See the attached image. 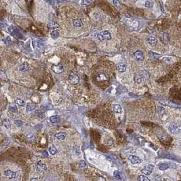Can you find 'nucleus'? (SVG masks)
Returning a JSON list of instances; mask_svg holds the SVG:
<instances>
[{
    "label": "nucleus",
    "mask_w": 181,
    "mask_h": 181,
    "mask_svg": "<svg viewBox=\"0 0 181 181\" xmlns=\"http://www.w3.org/2000/svg\"><path fill=\"white\" fill-rule=\"evenodd\" d=\"M169 131L171 134H181V124L178 123H171L169 126Z\"/></svg>",
    "instance_id": "obj_1"
},
{
    "label": "nucleus",
    "mask_w": 181,
    "mask_h": 181,
    "mask_svg": "<svg viewBox=\"0 0 181 181\" xmlns=\"http://www.w3.org/2000/svg\"><path fill=\"white\" fill-rule=\"evenodd\" d=\"M159 102L163 105L168 106L170 107L171 108H181V104H178L177 103H175L174 102L169 100H166V99H159L158 100Z\"/></svg>",
    "instance_id": "obj_2"
},
{
    "label": "nucleus",
    "mask_w": 181,
    "mask_h": 181,
    "mask_svg": "<svg viewBox=\"0 0 181 181\" xmlns=\"http://www.w3.org/2000/svg\"><path fill=\"white\" fill-rule=\"evenodd\" d=\"M98 39L100 41H104V40H109L111 39V35L109 31H103L100 32L97 35Z\"/></svg>",
    "instance_id": "obj_3"
},
{
    "label": "nucleus",
    "mask_w": 181,
    "mask_h": 181,
    "mask_svg": "<svg viewBox=\"0 0 181 181\" xmlns=\"http://www.w3.org/2000/svg\"><path fill=\"white\" fill-rule=\"evenodd\" d=\"M68 79L69 80V81L71 84L73 85H76L79 83V78L77 74H75V73H71L68 77Z\"/></svg>",
    "instance_id": "obj_4"
},
{
    "label": "nucleus",
    "mask_w": 181,
    "mask_h": 181,
    "mask_svg": "<svg viewBox=\"0 0 181 181\" xmlns=\"http://www.w3.org/2000/svg\"><path fill=\"white\" fill-rule=\"evenodd\" d=\"M153 169H154V166L151 164H149L148 166H145L143 169H142L141 172H142V174L147 175V176H149L152 173Z\"/></svg>",
    "instance_id": "obj_5"
},
{
    "label": "nucleus",
    "mask_w": 181,
    "mask_h": 181,
    "mask_svg": "<svg viewBox=\"0 0 181 181\" xmlns=\"http://www.w3.org/2000/svg\"><path fill=\"white\" fill-rule=\"evenodd\" d=\"M52 70L54 73H57V74H60L61 73H63L64 71V67L63 66L60 64H58L56 65H52Z\"/></svg>",
    "instance_id": "obj_6"
},
{
    "label": "nucleus",
    "mask_w": 181,
    "mask_h": 181,
    "mask_svg": "<svg viewBox=\"0 0 181 181\" xmlns=\"http://www.w3.org/2000/svg\"><path fill=\"white\" fill-rule=\"evenodd\" d=\"M134 58H135L137 61H142L144 58V53L141 50H137L134 53Z\"/></svg>",
    "instance_id": "obj_7"
},
{
    "label": "nucleus",
    "mask_w": 181,
    "mask_h": 181,
    "mask_svg": "<svg viewBox=\"0 0 181 181\" xmlns=\"http://www.w3.org/2000/svg\"><path fill=\"white\" fill-rule=\"evenodd\" d=\"M128 159H129V161L132 163H133V164H138V163H141V159L138 157H137V156H135V155H129V157H128Z\"/></svg>",
    "instance_id": "obj_8"
},
{
    "label": "nucleus",
    "mask_w": 181,
    "mask_h": 181,
    "mask_svg": "<svg viewBox=\"0 0 181 181\" xmlns=\"http://www.w3.org/2000/svg\"><path fill=\"white\" fill-rule=\"evenodd\" d=\"M36 168H37V171H39V172H45L47 169V167L45 166V164L42 163L41 161H38L36 163Z\"/></svg>",
    "instance_id": "obj_9"
},
{
    "label": "nucleus",
    "mask_w": 181,
    "mask_h": 181,
    "mask_svg": "<svg viewBox=\"0 0 181 181\" xmlns=\"http://www.w3.org/2000/svg\"><path fill=\"white\" fill-rule=\"evenodd\" d=\"M4 174L5 176L9 178H11V179H14V178H16L17 177V174L16 172H14L13 171H11L10 170H6L4 172Z\"/></svg>",
    "instance_id": "obj_10"
},
{
    "label": "nucleus",
    "mask_w": 181,
    "mask_h": 181,
    "mask_svg": "<svg viewBox=\"0 0 181 181\" xmlns=\"http://www.w3.org/2000/svg\"><path fill=\"white\" fill-rule=\"evenodd\" d=\"M116 69L119 73H123L126 70V65L123 63H119L117 65Z\"/></svg>",
    "instance_id": "obj_11"
},
{
    "label": "nucleus",
    "mask_w": 181,
    "mask_h": 181,
    "mask_svg": "<svg viewBox=\"0 0 181 181\" xmlns=\"http://www.w3.org/2000/svg\"><path fill=\"white\" fill-rule=\"evenodd\" d=\"M158 168L160 170L164 171V170H166L167 169L170 168V164L167 162H163V163H161L158 165Z\"/></svg>",
    "instance_id": "obj_12"
},
{
    "label": "nucleus",
    "mask_w": 181,
    "mask_h": 181,
    "mask_svg": "<svg viewBox=\"0 0 181 181\" xmlns=\"http://www.w3.org/2000/svg\"><path fill=\"white\" fill-rule=\"evenodd\" d=\"M54 136L58 140H65L66 136V132H58V133L55 134Z\"/></svg>",
    "instance_id": "obj_13"
},
{
    "label": "nucleus",
    "mask_w": 181,
    "mask_h": 181,
    "mask_svg": "<svg viewBox=\"0 0 181 181\" xmlns=\"http://www.w3.org/2000/svg\"><path fill=\"white\" fill-rule=\"evenodd\" d=\"M29 69V65L27 62H24L22 65L20 66V71H22V72H25L28 71Z\"/></svg>",
    "instance_id": "obj_14"
},
{
    "label": "nucleus",
    "mask_w": 181,
    "mask_h": 181,
    "mask_svg": "<svg viewBox=\"0 0 181 181\" xmlns=\"http://www.w3.org/2000/svg\"><path fill=\"white\" fill-rule=\"evenodd\" d=\"M47 26H48V28L50 29H56V28H58V27H59V24L57 23L56 22L52 21V22H50L47 25Z\"/></svg>",
    "instance_id": "obj_15"
},
{
    "label": "nucleus",
    "mask_w": 181,
    "mask_h": 181,
    "mask_svg": "<svg viewBox=\"0 0 181 181\" xmlns=\"http://www.w3.org/2000/svg\"><path fill=\"white\" fill-rule=\"evenodd\" d=\"M148 44L151 45H155L157 44V39L155 38V37H149L147 39Z\"/></svg>",
    "instance_id": "obj_16"
},
{
    "label": "nucleus",
    "mask_w": 181,
    "mask_h": 181,
    "mask_svg": "<svg viewBox=\"0 0 181 181\" xmlns=\"http://www.w3.org/2000/svg\"><path fill=\"white\" fill-rule=\"evenodd\" d=\"M26 139L28 142H33L35 141L36 137H35V136L33 134H32V133H29V134H28L26 136Z\"/></svg>",
    "instance_id": "obj_17"
},
{
    "label": "nucleus",
    "mask_w": 181,
    "mask_h": 181,
    "mask_svg": "<svg viewBox=\"0 0 181 181\" xmlns=\"http://www.w3.org/2000/svg\"><path fill=\"white\" fill-rule=\"evenodd\" d=\"M50 122H52L53 123H57L60 122V117H58V115H53V116H51L50 117Z\"/></svg>",
    "instance_id": "obj_18"
},
{
    "label": "nucleus",
    "mask_w": 181,
    "mask_h": 181,
    "mask_svg": "<svg viewBox=\"0 0 181 181\" xmlns=\"http://www.w3.org/2000/svg\"><path fill=\"white\" fill-rule=\"evenodd\" d=\"M113 110L116 113H121L122 111V109L119 104H114L113 106Z\"/></svg>",
    "instance_id": "obj_19"
},
{
    "label": "nucleus",
    "mask_w": 181,
    "mask_h": 181,
    "mask_svg": "<svg viewBox=\"0 0 181 181\" xmlns=\"http://www.w3.org/2000/svg\"><path fill=\"white\" fill-rule=\"evenodd\" d=\"M35 108H36V105L35 104L27 103V104L26 105V110L28 112H30L31 111L35 110Z\"/></svg>",
    "instance_id": "obj_20"
},
{
    "label": "nucleus",
    "mask_w": 181,
    "mask_h": 181,
    "mask_svg": "<svg viewBox=\"0 0 181 181\" xmlns=\"http://www.w3.org/2000/svg\"><path fill=\"white\" fill-rule=\"evenodd\" d=\"M73 26L75 27H81V26H83V22L80 19L74 20H73Z\"/></svg>",
    "instance_id": "obj_21"
},
{
    "label": "nucleus",
    "mask_w": 181,
    "mask_h": 181,
    "mask_svg": "<svg viewBox=\"0 0 181 181\" xmlns=\"http://www.w3.org/2000/svg\"><path fill=\"white\" fill-rule=\"evenodd\" d=\"M14 103L18 105V106H21V107L25 106V102L23 100H22V99H20V98H17L15 99Z\"/></svg>",
    "instance_id": "obj_22"
},
{
    "label": "nucleus",
    "mask_w": 181,
    "mask_h": 181,
    "mask_svg": "<svg viewBox=\"0 0 181 181\" xmlns=\"http://www.w3.org/2000/svg\"><path fill=\"white\" fill-rule=\"evenodd\" d=\"M3 125L6 128L9 129L11 127V122H10V119H4V122H3Z\"/></svg>",
    "instance_id": "obj_23"
},
{
    "label": "nucleus",
    "mask_w": 181,
    "mask_h": 181,
    "mask_svg": "<svg viewBox=\"0 0 181 181\" xmlns=\"http://www.w3.org/2000/svg\"><path fill=\"white\" fill-rule=\"evenodd\" d=\"M113 176L117 179H122L123 178V174H122L121 172H119L118 170H115L113 172Z\"/></svg>",
    "instance_id": "obj_24"
},
{
    "label": "nucleus",
    "mask_w": 181,
    "mask_h": 181,
    "mask_svg": "<svg viewBox=\"0 0 181 181\" xmlns=\"http://www.w3.org/2000/svg\"><path fill=\"white\" fill-rule=\"evenodd\" d=\"M49 152H50V153L51 154V155H55V154H56L57 153H58V150L57 149L54 147V146H50V147H49Z\"/></svg>",
    "instance_id": "obj_25"
},
{
    "label": "nucleus",
    "mask_w": 181,
    "mask_h": 181,
    "mask_svg": "<svg viewBox=\"0 0 181 181\" xmlns=\"http://www.w3.org/2000/svg\"><path fill=\"white\" fill-rule=\"evenodd\" d=\"M107 79V78L104 74H99L96 77V80L98 81H106Z\"/></svg>",
    "instance_id": "obj_26"
},
{
    "label": "nucleus",
    "mask_w": 181,
    "mask_h": 181,
    "mask_svg": "<svg viewBox=\"0 0 181 181\" xmlns=\"http://www.w3.org/2000/svg\"><path fill=\"white\" fill-rule=\"evenodd\" d=\"M9 110L11 112L14 113H18V109L16 105H15V104H12V105H10V106L9 107Z\"/></svg>",
    "instance_id": "obj_27"
},
{
    "label": "nucleus",
    "mask_w": 181,
    "mask_h": 181,
    "mask_svg": "<svg viewBox=\"0 0 181 181\" xmlns=\"http://www.w3.org/2000/svg\"><path fill=\"white\" fill-rule=\"evenodd\" d=\"M34 45L37 50H41L43 49V45L39 41H34Z\"/></svg>",
    "instance_id": "obj_28"
},
{
    "label": "nucleus",
    "mask_w": 181,
    "mask_h": 181,
    "mask_svg": "<svg viewBox=\"0 0 181 181\" xmlns=\"http://www.w3.org/2000/svg\"><path fill=\"white\" fill-rule=\"evenodd\" d=\"M92 1H93V0H81V4L84 6H86L90 5L92 3Z\"/></svg>",
    "instance_id": "obj_29"
},
{
    "label": "nucleus",
    "mask_w": 181,
    "mask_h": 181,
    "mask_svg": "<svg viewBox=\"0 0 181 181\" xmlns=\"http://www.w3.org/2000/svg\"><path fill=\"white\" fill-rule=\"evenodd\" d=\"M157 112L158 114H159V115H163L165 113V109H164V108L162 107H157Z\"/></svg>",
    "instance_id": "obj_30"
},
{
    "label": "nucleus",
    "mask_w": 181,
    "mask_h": 181,
    "mask_svg": "<svg viewBox=\"0 0 181 181\" xmlns=\"http://www.w3.org/2000/svg\"><path fill=\"white\" fill-rule=\"evenodd\" d=\"M138 181H150V179L148 178L147 176H143V175H140L138 177Z\"/></svg>",
    "instance_id": "obj_31"
},
{
    "label": "nucleus",
    "mask_w": 181,
    "mask_h": 181,
    "mask_svg": "<svg viewBox=\"0 0 181 181\" xmlns=\"http://www.w3.org/2000/svg\"><path fill=\"white\" fill-rule=\"evenodd\" d=\"M59 35H60L58 31H52L51 33V37H52V39H57L59 37Z\"/></svg>",
    "instance_id": "obj_32"
},
{
    "label": "nucleus",
    "mask_w": 181,
    "mask_h": 181,
    "mask_svg": "<svg viewBox=\"0 0 181 181\" xmlns=\"http://www.w3.org/2000/svg\"><path fill=\"white\" fill-rule=\"evenodd\" d=\"M134 80H135V81H136V83L140 84L142 81V76H140V75H135V77H134Z\"/></svg>",
    "instance_id": "obj_33"
},
{
    "label": "nucleus",
    "mask_w": 181,
    "mask_h": 181,
    "mask_svg": "<svg viewBox=\"0 0 181 181\" xmlns=\"http://www.w3.org/2000/svg\"><path fill=\"white\" fill-rule=\"evenodd\" d=\"M105 156L107 157V158L108 159V160H110V161H115L117 159V157L115 156V155H110V154H107L105 155Z\"/></svg>",
    "instance_id": "obj_34"
},
{
    "label": "nucleus",
    "mask_w": 181,
    "mask_h": 181,
    "mask_svg": "<svg viewBox=\"0 0 181 181\" xmlns=\"http://www.w3.org/2000/svg\"><path fill=\"white\" fill-rule=\"evenodd\" d=\"M113 3L114 6L116 8H117V9H119L120 7V6H121V4H120L119 0H113Z\"/></svg>",
    "instance_id": "obj_35"
},
{
    "label": "nucleus",
    "mask_w": 181,
    "mask_h": 181,
    "mask_svg": "<svg viewBox=\"0 0 181 181\" xmlns=\"http://www.w3.org/2000/svg\"><path fill=\"white\" fill-rule=\"evenodd\" d=\"M3 41L4 42V44L6 45H10L12 43V40H11V39L9 37H6L5 39H3Z\"/></svg>",
    "instance_id": "obj_36"
},
{
    "label": "nucleus",
    "mask_w": 181,
    "mask_h": 181,
    "mask_svg": "<svg viewBox=\"0 0 181 181\" xmlns=\"http://www.w3.org/2000/svg\"><path fill=\"white\" fill-rule=\"evenodd\" d=\"M149 55H150L152 58H155V59H157V58H158L159 57V54H156L155 52H152V51H150V52H149Z\"/></svg>",
    "instance_id": "obj_37"
},
{
    "label": "nucleus",
    "mask_w": 181,
    "mask_h": 181,
    "mask_svg": "<svg viewBox=\"0 0 181 181\" xmlns=\"http://www.w3.org/2000/svg\"><path fill=\"white\" fill-rule=\"evenodd\" d=\"M14 123H15V125H16V126L20 127V126H22L23 122H22V121H21V120H20V119H16V120L14 121Z\"/></svg>",
    "instance_id": "obj_38"
},
{
    "label": "nucleus",
    "mask_w": 181,
    "mask_h": 181,
    "mask_svg": "<svg viewBox=\"0 0 181 181\" xmlns=\"http://www.w3.org/2000/svg\"><path fill=\"white\" fill-rule=\"evenodd\" d=\"M79 166L81 168H86V164L84 161H81V162L79 163Z\"/></svg>",
    "instance_id": "obj_39"
},
{
    "label": "nucleus",
    "mask_w": 181,
    "mask_h": 181,
    "mask_svg": "<svg viewBox=\"0 0 181 181\" xmlns=\"http://www.w3.org/2000/svg\"><path fill=\"white\" fill-rule=\"evenodd\" d=\"M163 39L165 40V41H168V40H169V35H168V33H163Z\"/></svg>",
    "instance_id": "obj_40"
},
{
    "label": "nucleus",
    "mask_w": 181,
    "mask_h": 181,
    "mask_svg": "<svg viewBox=\"0 0 181 181\" xmlns=\"http://www.w3.org/2000/svg\"><path fill=\"white\" fill-rule=\"evenodd\" d=\"M145 6L147 7H149V8H151L153 7V4H151V2L150 1H147L145 2Z\"/></svg>",
    "instance_id": "obj_41"
},
{
    "label": "nucleus",
    "mask_w": 181,
    "mask_h": 181,
    "mask_svg": "<svg viewBox=\"0 0 181 181\" xmlns=\"http://www.w3.org/2000/svg\"><path fill=\"white\" fill-rule=\"evenodd\" d=\"M163 60L165 62V63H170V62H172V58H170V57H165V58H163Z\"/></svg>",
    "instance_id": "obj_42"
},
{
    "label": "nucleus",
    "mask_w": 181,
    "mask_h": 181,
    "mask_svg": "<svg viewBox=\"0 0 181 181\" xmlns=\"http://www.w3.org/2000/svg\"><path fill=\"white\" fill-rule=\"evenodd\" d=\"M165 157L170 159H173V160H175L176 159V157L173 155H172V154H168V156H165Z\"/></svg>",
    "instance_id": "obj_43"
},
{
    "label": "nucleus",
    "mask_w": 181,
    "mask_h": 181,
    "mask_svg": "<svg viewBox=\"0 0 181 181\" xmlns=\"http://www.w3.org/2000/svg\"><path fill=\"white\" fill-rule=\"evenodd\" d=\"M41 127H42V125L41 124H37V125H36L35 126V129L36 130H39V129L41 128Z\"/></svg>",
    "instance_id": "obj_44"
},
{
    "label": "nucleus",
    "mask_w": 181,
    "mask_h": 181,
    "mask_svg": "<svg viewBox=\"0 0 181 181\" xmlns=\"http://www.w3.org/2000/svg\"><path fill=\"white\" fill-rule=\"evenodd\" d=\"M43 156H44V157H48V153H47L46 151H44V152L43 153Z\"/></svg>",
    "instance_id": "obj_45"
}]
</instances>
